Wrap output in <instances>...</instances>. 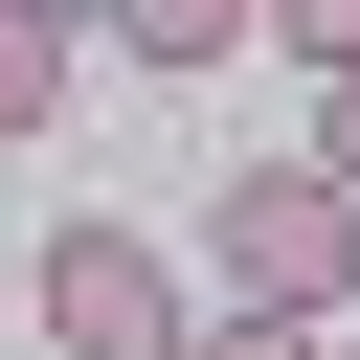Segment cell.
Listing matches in <instances>:
<instances>
[{
	"mask_svg": "<svg viewBox=\"0 0 360 360\" xmlns=\"http://www.w3.org/2000/svg\"><path fill=\"white\" fill-rule=\"evenodd\" d=\"M338 360H360V338H338Z\"/></svg>",
	"mask_w": 360,
	"mask_h": 360,
	"instance_id": "obj_9",
	"label": "cell"
},
{
	"mask_svg": "<svg viewBox=\"0 0 360 360\" xmlns=\"http://www.w3.org/2000/svg\"><path fill=\"white\" fill-rule=\"evenodd\" d=\"M180 360H338V315H248V292H225V315H202Z\"/></svg>",
	"mask_w": 360,
	"mask_h": 360,
	"instance_id": "obj_5",
	"label": "cell"
},
{
	"mask_svg": "<svg viewBox=\"0 0 360 360\" xmlns=\"http://www.w3.org/2000/svg\"><path fill=\"white\" fill-rule=\"evenodd\" d=\"M68 22H112V0H68Z\"/></svg>",
	"mask_w": 360,
	"mask_h": 360,
	"instance_id": "obj_8",
	"label": "cell"
},
{
	"mask_svg": "<svg viewBox=\"0 0 360 360\" xmlns=\"http://www.w3.org/2000/svg\"><path fill=\"white\" fill-rule=\"evenodd\" d=\"M202 292H248V315H338V292H360V180H338V158H248V180L202 202Z\"/></svg>",
	"mask_w": 360,
	"mask_h": 360,
	"instance_id": "obj_1",
	"label": "cell"
},
{
	"mask_svg": "<svg viewBox=\"0 0 360 360\" xmlns=\"http://www.w3.org/2000/svg\"><path fill=\"white\" fill-rule=\"evenodd\" d=\"M270 45L292 68H360V0H270Z\"/></svg>",
	"mask_w": 360,
	"mask_h": 360,
	"instance_id": "obj_6",
	"label": "cell"
},
{
	"mask_svg": "<svg viewBox=\"0 0 360 360\" xmlns=\"http://www.w3.org/2000/svg\"><path fill=\"white\" fill-rule=\"evenodd\" d=\"M112 45L135 68H225V45H270V0H112Z\"/></svg>",
	"mask_w": 360,
	"mask_h": 360,
	"instance_id": "obj_3",
	"label": "cell"
},
{
	"mask_svg": "<svg viewBox=\"0 0 360 360\" xmlns=\"http://www.w3.org/2000/svg\"><path fill=\"white\" fill-rule=\"evenodd\" d=\"M68 112V0H0V135Z\"/></svg>",
	"mask_w": 360,
	"mask_h": 360,
	"instance_id": "obj_4",
	"label": "cell"
},
{
	"mask_svg": "<svg viewBox=\"0 0 360 360\" xmlns=\"http://www.w3.org/2000/svg\"><path fill=\"white\" fill-rule=\"evenodd\" d=\"M315 158H338V180H360V68H315Z\"/></svg>",
	"mask_w": 360,
	"mask_h": 360,
	"instance_id": "obj_7",
	"label": "cell"
},
{
	"mask_svg": "<svg viewBox=\"0 0 360 360\" xmlns=\"http://www.w3.org/2000/svg\"><path fill=\"white\" fill-rule=\"evenodd\" d=\"M22 315L68 338V360H180L202 338V292L135 248V225H45V270H22Z\"/></svg>",
	"mask_w": 360,
	"mask_h": 360,
	"instance_id": "obj_2",
	"label": "cell"
}]
</instances>
